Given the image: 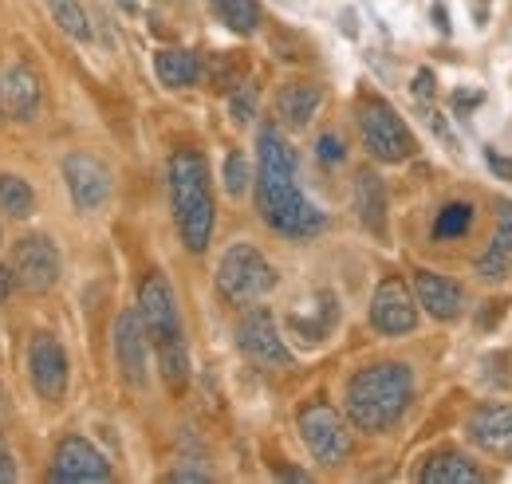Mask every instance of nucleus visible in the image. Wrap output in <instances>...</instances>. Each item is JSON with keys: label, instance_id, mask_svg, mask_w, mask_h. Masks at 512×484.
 Here are the masks:
<instances>
[{"label": "nucleus", "instance_id": "nucleus-1", "mask_svg": "<svg viewBox=\"0 0 512 484\" xmlns=\"http://www.w3.org/2000/svg\"><path fill=\"white\" fill-rule=\"evenodd\" d=\"M256 213L288 241H308L327 229L323 209H316L296 185V154L276 122L256 130Z\"/></svg>", "mask_w": 512, "mask_h": 484}, {"label": "nucleus", "instance_id": "nucleus-2", "mask_svg": "<svg viewBox=\"0 0 512 484\" xmlns=\"http://www.w3.org/2000/svg\"><path fill=\"white\" fill-rule=\"evenodd\" d=\"M138 319L146 327V339L158 355V370L162 382L182 394L190 382V351H186V327H182V311H178V296L170 288V280L162 272H150L138 288Z\"/></svg>", "mask_w": 512, "mask_h": 484}, {"label": "nucleus", "instance_id": "nucleus-3", "mask_svg": "<svg viewBox=\"0 0 512 484\" xmlns=\"http://www.w3.org/2000/svg\"><path fill=\"white\" fill-rule=\"evenodd\" d=\"M414 402V370L406 363H371L347 382V418L363 433H386Z\"/></svg>", "mask_w": 512, "mask_h": 484}, {"label": "nucleus", "instance_id": "nucleus-4", "mask_svg": "<svg viewBox=\"0 0 512 484\" xmlns=\"http://www.w3.org/2000/svg\"><path fill=\"white\" fill-rule=\"evenodd\" d=\"M170 205H174L182 244L190 252H205L213 241L217 205H213V189H209V166L197 150H178L170 158Z\"/></svg>", "mask_w": 512, "mask_h": 484}, {"label": "nucleus", "instance_id": "nucleus-5", "mask_svg": "<svg viewBox=\"0 0 512 484\" xmlns=\"http://www.w3.org/2000/svg\"><path fill=\"white\" fill-rule=\"evenodd\" d=\"M355 119H359V134H363V146H367L371 158H379L386 166H398V162H406V158L418 154L414 130H410V126L402 122V115H398L386 99H379V95L363 99Z\"/></svg>", "mask_w": 512, "mask_h": 484}, {"label": "nucleus", "instance_id": "nucleus-6", "mask_svg": "<svg viewBox=\"0 0 512 484\" xmlns=\"http://www.w3.org/2000/svg\"><path fill=\"white\" fill-rule=\"evenodd\" d=\"M272 288H276V272H272V264L264 260L260 248H253V244L225 248L221 264H217V292H221V300L245 307V303L264 300Z\"/></svg>", "mask_w": 512, "mask_h": 484}, {"label": "nucleus", "instance_id": "nucleus-7", "mask_svg": "<svg viewBox=\"0 0 512 484\" xmlns=\"http://www.w3.org/2000/svg\"><path fill=\"white\" fill-rule=\"evenodd\" d=\"M296 425H300V441L308 445V453H312L320 465H327V469L343 465V461L351 457V449H355L351 425L343 422V414H339L335 406H327V402L304 406Z\"/></svg>", "mask_w": 512, "mask_h": 484}, {"label": "nucleus", "instance_id": "nucleus-8", "mask_svg": "<svg viewBox=\"0 0 512 484\" xmlns=\"http://www.w3.org/2000/svg\"><path fill=\"white\" fill-rule=\"evenodd\" d=\"M8 272H12V284L28 296H44L60 284V248L52 244V237L44 233H32L24 241H16L12 248V260H8Z\"/></svg>", "mask_w": 512, "mask_h": 484}, {"label": "nucleus", "instance_id": "nucleus-9", "mask_svg": "<svg viewBox=\"0 0 512 484\" xmlns=\"http://www.w3.org/2000/svg\"><path fill=\"white\" fill-rule=\"evenodd\" d=\"M237 347L256 366H268V370H288L292 366V351L284 347L280 327H276V315L268 307H253V311L241 315V323H237Z\"/></svg>", "mask_w": 512, "mask_h": 484}, {"label": "nucleus", "instance_id": "nucleus-10", "mask_svg": "<svg viewBox=\"0 0 512 484\" xmlns=\"http://www.w3.org/2000/svg\"><path fill=\"white\" fill-rule=\"evenodd\" d=\"M371 327L386 339H402V335H410L418 327V300L398 276H386L383 284L375 288V296H371Z\"/></svg>", "mask_w": 512, "mask_h": 484}, {"label": "nucleus", "instance_id": "nucleus-11", "mask_svg": "<svg viewBox=\"0 0 512 484\" xmlns=\"http://www.w3.org/2000/svg\"><path fill=\"white\" fill-rule=\"evenodd\" d=\"M28 378L44 402H60L67 394V351L56 335L40 331L28 343Z\"/></svg>", "mask_w": 512, "mask_h": 484}, {"label": "nucleus", "instance_id": "nucleus-12", "mask_svg": "<svg viewBox=\"0 0 512 484\" xmlns=\"http://www.w3.org/2000/svg\"><path fill=\"white\" fill-rule=\"evenodd\" d=\"M48 481H60V484L111 481V461H107L87 437H64L60 449H56V457H52Z\"/></svg>", "mask_w": 512, "mask_h": 484}, {"label": "nucleus", "instance_id": "nucleus-13", "mask_svg": "<svg viewBox=\"0 0 512 484\" xmlns=\"http://www.w3.org/2000/svg\"><path fill=\"white\" fill-rule=\"evenodd\" d=\"M0 103L4 115L16 122H36L40 107H44V83L36 75V67L28 60H16L4 75H0Z\"/></svg>", "mask_w": 512, "mask_h": 484}, {"label": "nucleus", "instance_id": "nucleus-14", "mask_svg": "<svg viewBox=\"0 0 512 484\" xmlns=\"http://www.w3.org/2000/svg\"><path fill=\"white\" fill-rule=\"evenodd\" d=\"M64 182L71 201H75V209H83V213L99 209L111 197V170L99 158H91V154H67Z\"/></svg>", "mask_w": 512, "mask_h": 484}, {"label": "nucleus", "instance_id": "nucleus-15", "mask_svg": "<svg viewBox=\"0 0 512 484\" xmlns=\"http://www.w3.org/2000/svg\"><path fill=\"white\" fill-rule=\"evenodd\" d=\"M465 433L477 449L493 453V457H512V406L505 402H485L469 414Z\"/></svg>", "mask_w": 512, "mask_h": 484}, {"label": "nucleus", "instance_id": "nucleus-16", "mask_svg": "<svg viewBox=\"0 0 512 484\" xmlns=\"http://www.w3.org/2000/svg\"><path fill=\"white\" fill-rule=\"evenodd\" d=\"M146 347H150V339H146L138 311H123L115 323V359H119L127 386H134V390L146 386Z\"/></svg>", "mask_w": 512, "mask_h": 484}, {"label": "nucleus", "instance_id": "nucleus-17", "mask_svg": "<svg viewBox=\"0 0 512 484\" xmlns=\"http://www.w3.org/2000/svg\"><path fill=\"white\" fill-rule=\"evenodd\" d=\"M323 87L312 79H292L276 91V122L288 130H304L308 122L320 115Z\"/></svg>", "mask_w": 512, "mask_h": 484}, {"label": "nucleus", "instance_id": "nucleus-18", "mask_svg": "<svg viewBox=\"0 0 512 484\" xmlns=\"http://www.w3.org/2000/svg\"><path fill=\"white\" fill-rule=\"evenodd\" d=\"M414 300L422 303L434 319H457L465 311V288L449 276H438V272H414Z\"/></svg>", "mask_w": 512, "mask_h": 484}, {"label": "nucleus", "instance_id": "nucleus-19", "mask_svg": "<svg viewBox=\"0 0 512 484\" xmlns=\"http://www.w3.org/2000/svg\"><path fill=\"white\" fill-rule=\"evenodd\" d=\"M355 217L367 233L386 237V185L375 170L355 174Z\"/></svg>", "mask_w": 512, "mask_h": 484}, {"label": "nucleus", "instance_id": "nucleus-20", "mask_svg": "<svg viewBox=\"0 0 512 484\" xmlns=\"http://www.w3.org/2000/svg\"><path fill=\"white\" fill-rule=\"evenodd\" d=\"M509 260H512V201H497V233H493V244L485 248V256L477 260V276L501 280L509 272Z\"/></svg>", "mask_w": 512, "mask_h": 484}, {"label": "nucleus", "instance_id": "nucleus-21", "mask_svg": "<svg viewBox=\"0 0 512 484\" xmlns=\"http://www.w3.org/2000/svg\"><path fill=\"white\" fill-rule=\"evenodd\" d=\"M485 473L465 453H438L422 469V484H481Z\"/></svg>", "mask_w": 512, "mask_h": 484}, {"label": "nucleus", "instance_id": "nucleus-22", "mask_svg": "<svg viewBox=\"0 0 512 484\" xmlns=\"http://www.w3.org/2000/svg\"><path fill=\"white\" fill-rule=\"evenodd\" d=\"M154 71L166 87H193L201 79V60L190 48H162L154 56Z\"/></svg>", "mask_w": 512, "mask_h": 484}, {"label": "nucleus", "instance_id": "nucleus-23", "mask_svg": "<svg viewBox=\"0 0 512 484\" xmlns=\"http://www.w3.org/2000/svg\"><path fill=\"white\" fill-rule=\"evenodd\" d=\"M209 8L237 36H256L260 32V20H264L260 0H209Z\"/></svg>", "mask_w": 512, "mask_h": 484}, {"label": "nucleus", "instance_id": "nucleus-24", "mask_svg": "<svg viewBox=\"0 0 512 484\" xmlns=\"http://www.w3.org/2000/svg\"><path fill=\"white\" fill-rule=\"evenodd\" d=\"M0 209H4L8 217H16V221H28V217L36 213V193H32V185L24 182V178H16V174H0Z\"/></svg>", "mask_w": 512, "mask_h": 484}, {"label": "nucleus", "instance_id": "nucleus-25", "mask_svg": "<svg viewBox=\"0 0 512 484\" xmlns=\"http://www.w3.org/2000/svg\"><path fill=\"white\" fill-rule=\"evenodd\" d=\"M469 225H473V205H469V201H449L446 209L438 213V221H434V237H438V241L465 237Z\"/></svg>", "mask_w": 512, "mask_h": 484}, {"label": "nucleus", "instance_id": "nucleus-26", "mask_svg": "<svg viewBox=\"0 0 512 484\" xmlns=\"http://www.w3.org/2000/svg\"><path fill=\"white\" fill-rule=\"evenodd\" d=\"M331 327H335V296H327V292L320 296V315H316V319L304 323L300 315H292V331H296L304 343H312V347L323 343V335H327Z\"/></svg>", "mask_w": 512, "mask_h": 484}, {"label": "nucleus", "instance_id": "nucleus-27", "mask_svg": "<svg viewBox=\"0 0 512 484\" xmlns=\"http://www.w3.org/2000/svg\"><path fill=\"white\" fill-rule=\"evenodd\" d=\"M48 8H52V20L64 28L67 36L91 40V20H87V12H83L79 0H48Z\"/></svg>", "mask_w": 512, "mask_h": 484}, {"label": "nucleus", "instance_id": "nucleus-28", "mask_svg": "<svg viewBox=\"0 0 512 484\" xmlns=\"http://www.w3.org/2000/svg\"><path fill=\"white\" fill-rule=\"evenodd\" d=\"M249 182H253V174H249V162H245V154H229L225 158V189L233 193V197H241L245 189H249Z\"/></svg>", "mask_w": 512, "mask_h": 484}, {"label": "nucleus", "instance_id": "nucleus-29", "mask_svg": "<svg viewBox=\"0 0 512 484\" xmlns=\"http://www.w3.org/2000/svg\"><path fill=\"white\" fill-rule=\"evenodd\" d=\"M229 115L237 122H253L256 119V87L253 83H241L229 99Z\"/></svg>", "mask_w": 512, "mask_h": 484}, {"label": "nucleus", "instance_id": "nucleus-30", "mask_svg": "<svg viewBox=\"0 0 512 484\" xmlns=\"http://www.w3.org/2000/svg\"><path fill=\"white\" fill-rule=\"evenodd\" d=\"M316 158H320L323 166H339L343 158H347V146H343V138L339 134H320V142H316Z\"/></svg>", "mask_w": 512, "mask_h": 484}, {"label": "nucleus", "instance_id": "nucleus-31", "mask_svg": "<svg viewBox=\"0 0 512 484\" xmlns=\"http://www.w3.org/2000/svg\"><path fill=\"white\" fill-rule=\"evenodd\" d=\"M414 95H418V99H434V95H438V75H434L430 67H422V71L414 75Z\"/></svg>", "mask_w": 512, "mask_h": 484}, {"label": "nucleus", "instance_id": "nucleus-32", "mask_svg": "<svg viewBox=\"0 0 512 484\" xmlns=\"http://www.w3.org/2000/svg\"><path fill=\"white\" fill-rule=\"evenodd\" d=\"M485 162H489V170H493V174H501L505 182H512V158H505V154H497V150L489 146V150H485Z\"/></svg>", "mask_w": 512, "mask_h": 484}, {"label": "nucleus", "instance_id": "nucleus-33", "mask_svg": "<svg viewBox=\"0 0 512 484\" xmlns=\"http://www.w3.org/2000/svg\"><path fill=\"white\" fill-rule=\"evenodd\" d=\"M16 481V461H12V449L0 441V484Z\"/></svg>", "mask_w": 512, "mask_h": 484}, {"label": "nucleus", "instance_id": "nucleus-34", "mask_svg": "<svg viewBox=\"0 0 512 484\" xmlns=\"http://www.w3.org/2000/svg\"><path fill=\"white\" fill-rule=\"evenodd\" d=\"M473 107H481V95H477V91H469V95L457 91V95H453V111H457V115H465V111H473Z\"/></svg>", "mask_w": 512, "mask_h": 484}, {"label": "nucleus", "instance_id": "nucleus-35", "mask_svg": "<svg viewBox=\"0 0 512 484\" xmlns=\"http://www.w3.org/2000/svg\"><path fill=\"white\" fill-rule=\"evenodd\" d=\"M170 481H213V477H209L205 469H174Z\"/></svg>", "mask_w": 512, "mask_h": 484}, {"label": "nucleus", "instance_id": "nucleus-36", "mask_svg": "<svg viewBox=\"0 0 512 484\" xmlns=\"http://www.w3.org/2000/svg\"><path fill=\"white\" fill-rule=\"evenodd\" d=\"M8 296H12V272L0 264V303L8 300Z\"/></svg>", "mask_w": 512, "mask_h": 484}, {"label": "nucleus", "instance_id": "nucleus-37", "mask_svg": "<svg viewBox=\"0 0 512 484\" xmlns=\"http://www.w3.org/2000/svg\"><path fill=\"white\" fill-rule=\"evenodd\" d=\"M501 311H505V307H501V300H497V303H489V311H485V315H481V323H485V327H489V323H493V319H497V323H501Z\"/></svg>", "mask_w": 512, "mask_h": 484}, {"label": "nucleus", "instance_id": "nucleus-38", "mask_svg": "<svg viewBox=\"0 0 512 484\" xmlns=\"http://www.w3.org/2000/svg\"><path fill=\"white\" fill-rule=\"evenodd\" d=\"M434 20H438V28L449 32V20H446V4H434Z\"/></svg>", "mask_w": 512, "mask_h": 484}, {"label": "nucleus", "instance_id": "nucleus-39", "mask_svg": "<svg viewBox=\"0 0 512 484\" xmlns=\"http://www.w3.org/2000/svg\"><path fill=\"white\" fill-rule=\"evenodd\" d=\"M0 414H4V398H0Z\"/></svg>", "mask_w": 512, "mask_h": 484}, {"label": "nucleus", "instance_id": "nucleus-40", "mask_svg": "<svg viewBox=\"0 0 512 484\" xmlns=\"http://www.w3.org/2000/svg\"><path fill=\"white\" fill-rule=\"evenodd\" d=\"M0 115H4V103H0Z\"/></svg>", "mask_w": 512, "mask_h": 484}]
</instances>
